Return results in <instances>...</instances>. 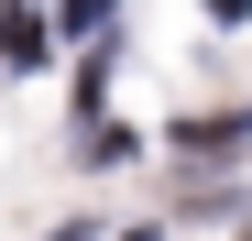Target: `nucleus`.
I'll return each mask as SVG.
<instances>
[{
  "label": "nucleus",
  "mask_w": 252,
  "mask_h": 241,
  "mask_svg": "<svg viewBox=\"0 0 252 241\" xmlns=\"http://www.w3.org/2000/svg\"><path fill=\"white\" fill-rule=\"evenodd\" d=\"M0 55H11V66H33V55H44V22H33V11H11V22H0Z\"/></svg>",
  "instance_id": "1"
},
{
  "label": "nucleus",
  "mask_w": 252,
  "mask_h": 241,
  "mask_svg": "<svg viewBox=\"0 0 252 241\" xmlns=\"http://www.w3.org/2000/svg\"><path fill=\"white\" fill-rule=\"evenodd\" d=\"M208 11H220V22H241V11H252V0H208Z\"/></svg>",
  "instance_id": "2"
}]
</instances>
